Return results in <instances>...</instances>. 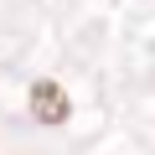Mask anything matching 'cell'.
<instances>
[{
  "label": "cell",
  "instance_id": "cell-1",
  "mask_svg": "<svg viewBox=\"0 0 155 155\" xmlns=\"http://www.w3.org/2000/svg\"><path fill=\"white\" fill-rule=\"evenodd\" d=\"M67 114H72V104H67V93H62V83H52V78H41V83H31V119L36 124H67Z\"/></svg>",
  "mask_w": 155,
  "mask_h": 155
}]
</instances>
